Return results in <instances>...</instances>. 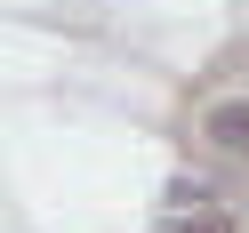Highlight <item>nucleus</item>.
Here are the masks:
<instances>
[{
    "label": "nucleus",
    "mask_w": 249,
    "mask_h": 233,
    "mask_svg": "<svg viewBox=\"0 0 249 233\" xmlns=\"http://www.w3.org/2000/svg\"><path fill=\"white\" fill-rule=\"evenodd\" d=\"M209 145H225V153H241L249 161V97H233V105H209Z\"/></svg>",
    "instance_id": "obj_1"
},
{
    "label": "nucleus",
    "mask_w": 249,
    "mask_h": 233,
    "mask_svg": "<svg viewBox=\"0 0 249 233\" xmlns=\"http://www.w3.org/2000/svg\"><path fill=\"white\" fill-rule=\"evenodd\" d=\"M169 201H177V209H201V201H209V185H201V177H177V185H169Z\"/></svg>",
    "instance_id": "obj_2"
},
{
    "label": "nucleus",
    "mask_w": 249,
    "mask_h": 233,
    "mask_svg": "<svg viewBox=\"0 0 249 233\" xmlns=\"http://www.w3.org/2000/svg\"><path fill=\"white\" fill-rule=\"evenodd\" d=\"M185 233H225V217H185Z\"/></svg>",
    "instance_id": "obj_3"
}]
</instances>
